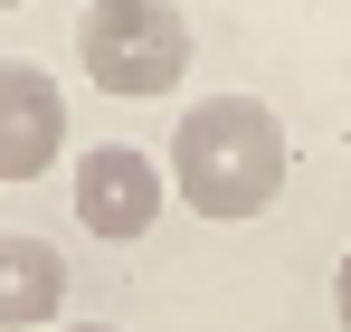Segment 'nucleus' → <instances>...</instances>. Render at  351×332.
Here are the masks:
<instances>
[{
	"mask_svg": "<svg viewBox=\"0 0 351 332\" xmlns=\"http://www.w3.org/2000/svg\"><path fill=\"white\" fill-rule=\"evenodd\" d=\"M171 200L199 219H256L276 190H285V123L256 95H199L171 123Z\"/></svg>",
	"mask_w": 351,
	"mask_h": 332,
	"instance_id": "1",
	"label": "nucleus"
},
{
	"mask_svg": "<svg viewBox=\"0 0 351 332\" xmlns=\"http://www.w3.org/2000/svg\"><path fill=\"white\" fill-rule=\"evenodd\" d=\"M76 57H86L95 95L143 105V95H171L180 76H190V19H180L171 0H86Z\"/></svg>",
	"mask_w": 351,
	"mask_h": 332,
	"instance_id": "2",
	"label": "nucleus"
},
{
	"mask_svg": "<svg viewBox=\"0 0 351 332\" xmlns=\"http://www.w3.org/2000/svg\"><path fill=\"white\" fill-rule=\"evenodd\" d=\"M162 200H171V171H152L143 143H86L76 152V228L86 237H152L162 219Z\"/></svg>",
	"mask_w": 351,
	"mask_h": 332,
	"instance_id": "3",
	"label": "nucleus"
},
{
	"mask_svg": "<svg viewBox=\"0 0 351 332\" xmlns=\"http://www.w3.org/2000/svg\"><path fill=\"white\" fill-rule=\"evenodd\" d=\"M66 152V95L38 57H0V180H38Z\"/></svg>",
	"mask_w": 351,
	"mask_h": 332,
	"instance_id": "4",
	"label": "nucleus"
},
{
	"mask_svg": "<svg viewBox=\"0 0 351 332\" xmlns=\"http://www.w3.org/2000/svg\"><path fill=\"white\" fill-rule=\"evenodd\" d=\"M66 304V257L29 228H0V332H38Z\"/></svg>",
	"mask_w": 351,
	"mask_h": 332,
	"instance_id": "5",
	"label": "nucleus"
},
{
	"mask_svg": "<svg viewBox=\"0 0 351 332\" xmlns=\"http://www.w3.org/2000/svg\"><path fill=\"white\" fill-rule=\"evenodd\" d=\"M332 313H342V332H351V257H342V276H332Z\"/></svg>",
	"mask_w": 351,
	"mask_h": 332,
	"instance_id": "6",
	"label": "nucleus"
},
{
	"mask_svg": "<svg viewBox=\"0 0 351 332\" xmlns=\"http://www.w3.org/2000/svg\"><path fill=\"white\" fill-rule=\"evenodd\" d=\"M66 332H114V323H66Z\"/></svg>",
	"mask_w": 351,
	"mask_h": 332,
	"instance_id": "7",
	"label": "nucleus"
},
{
	"mask_svg": "<svg viewBox=\"0 0 351 332\" xmlns=\"http://www.w3.org/2000/svg\"><path fill=\"white\" fill-rule=\"evenodd\" d=\"M0 10H19V0H0Z\"/></svg>",
	"mask_w": 351,
	"mask_h": 332,
	"instance_id": "8",
	"label": "nucleus"
}]
</instances>
